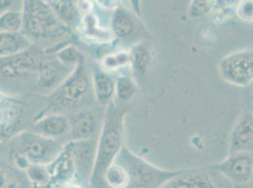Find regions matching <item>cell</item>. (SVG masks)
<instances>
[{
    "label": "cell",
    "mask_w": 253,
    "mask_h": 188,
    "mask_svg": "<svg viewBox=\"0 0 253 188\" xmlns=\"http://www.w3.org/2000/svg\"><path fill=\"white\" fill-rule=\"evenodd\" d=\"M45 105L35 120L49 114L69 116L96 107L92 69L84 58L59 88L44 97ZM34 120V121H35Z\"/></svg>",
    "instance_id": "1"
},
{
    "label": "cell",
    "mask_w": 253,
    "mask_h": 188,
    "mask_svg": "<svg viewBox=\"0 0 253 188\" xmlns=\"http://www.w3.org/2000/svg\"><path fill=\"white\" fill-rule=\"evenodd\" d=\"M22 33L43 53H55L69 41L72 31L59 20L47 1L27 0L23 6Z\"/></svg>",
    "instance_id": "2"
},
{
    "label": "cell",
    "mask_w": 253,
    "mask_h": 188,
    "mask_svg": "<svg viewBox=\"0 0 253 188\" xmlns=\"http://www.w3.org/2000/svg\"><path fill=\"white\" fill-rule=\"evenodd\" d=\"M124 119L125 111L115 100L106 107L103 125L97 139L95 167L89 183L91 188H107L106 170L115 163L124 146Z\"/></svg>",
    "instance_id": "3"
},
{
    "label": "cell",
    "mask_w": 253,
    "mask_h": 188,
    "mask_svg": "<svg viewBox=\"0 0 253 188\" xmlns=\"http://www.w3.org/2000/svg\"><path fill=\"white\" fill-rule=\"evenodd\" d=\"M43 51L36 46L0 59V93L18 98L36 94L37 75Z\"/></svg>",
    "instance_id": "4"
},
{
    "label": "cell",
    "mask_w": 253,
    "mask_h": 188,
    "mask_svg": "<svg viewBox=\"0 0 253 188\" xmlns=\"http://www.w3.org/2000/svg\"><path fill=\"white\" fill-rule=\"evenodd\" d=\"M116 163L126 168V188H162L170 180L180 175L184 169L169 170L156 167L146 159L123 146L116 157Z\"/></svg>",
    "instance_id": "5"
},
{
    "label": "cell",
    "mask_w": 253,
    "mask_h": 188,
    "mask_svg": "<svg viewBox=\"0 0 253 188\" xmlns=\"http://www.w3.org/2000/svg\"><path fill=\"white\" fill-rule=\"evenodd\" d=\"M8 148L13 155L25 157L31 165L49 166L63 153L62 142L41 136L32 130L22 131L8 140Z\"/></svg>",
    "instance_id": "6"
},
{
    "label": "cell",
    "mask_w": 253,
    "mask_h": 188,
    "mask_svg": "<svg viewBox=\"0 0 253 188\" xmlns=\"http://www.w3.org/2000/svg\"><path fill=\"white\" fill-rule=\"evenodd\" d=\"M224 81L235 87H247L253 81V49H243L227 55L218 63Z\"/></svg>",
    "instance_id": "7"
},
{
    "label": "cell",
    "mask_w": 253,
    "mask_h": 188,
    "mask_svg": "<svg viewBox=\"0 0 253 188\" xmlns=\"http://www.w3.org/2000/svg\"><path fill=\"white\" fill-rule=\"evenodd\" d=\"M97 139L67 141L63 151L70 158L75 168V178L82 186L89 185L96 158Z\"/></svg>",
    "instance_id": "8"
},
{
    "label": "cell",
    "mask_w": 253,
    "mask_h": 188,
    "mask_svg": "<svg viewBox=\"0 0 253 188\" xmlns=\"http://www.w3.org/2000/svg\"><path fill=\"white\" fill-rule=\"evenodd\" d=\"M74 69L64 66L52 53L42 54L37 75L36 94L49 95L67 79Z\"/></svg>",
    "instance_id": "9"
},
{
    "label": "cell",
    "mask_w": 253,
    "mask_h": 188,
    "mask_svg": "<svg viewBox=\"0 0 253 188\" xmlns=\"http://www.w3.org/2000/svg\"><path fill=\"white\" fill-rule=\"evenodd\" d=\"M162 188H234V186L214 168L184 169Z\"/></svg>",
    "instance_id": "10"
},
{
    "label": "cell",
    "mask_w": 253,
    "mask_h": 188,
    "mask_svg": "<svg viewBox=\"0 0 253 188\" xmlns=\"http://www.w3.org/2000/svg\"><path fill=\"white\" fill-rule=\"evenodd\" d=\"M104 112L100 113L95 107L67 116L70 140L98 139L103 125Z\"/></svg>",
    "instance_id": "11"
},
{
    "label": "cell",
    "mask_w": 253,
    "mask_h": 188,
    "mask_svg": "<svg viewBox=\"0 0 253 188\" xmlns=\"http://www.w3.org/2000/svg\"><path fill=\"white\" fill-rule=\"evenodd\" d=\"M28 106L19 98L5 97L0 101V141L22 132Z\"/></svg>",
    "instance_id": "12"
},
{
    "label": "cell",
    "mask_w": 253,
    "mask_h": 188,
    "mask_svg": "<svg viewBox=\"0 0 253 188\" xmlns=\"http://www.w3.org/2000/svg\"><path fill=\"white\" fill-rule=\"evenodd\" d=\"M232 185H244L253 177V154H230L224 161L211 166Z\"/></svg>",
    "instance_id": "13"
},
{
    "label": "cell",
    "mask_w": 253,
    "mask_h": 188,
    "mask_svg": "<svg viewBox=\"0 0 253 188\" xmlns=\"http://www.w3.org/2000/svg\"><path fill=\"white\" fill-rule=\"evenodd\" d=\"M91 69L96 103L105 109L114 101L116 94V79L111 73L105 72L99 65L93 64Z\"/></svg>",
    "instance_id": "14"
},
{
    "label": "cell",
    "mask_w": 253,
    "mask_h": 188,
    "mask_svg": "<svg viewBox=\"0 0 253 188\" xmlns=\"http://www.w3.org/2000/svg\"><path fill=\"white\" fill-rule=\"evenodd\" d=\"M230 154H253V119L243 116L232 129Z\"/></svg>",
    "instance_id": "15"
},
{
    "label": "cell",
    "mask_w": 253,
    "mask_h": 188,
    "mask_svg": "<svg viewBox=\"0 0 253 188\" xmlns=\"http://www.w3.org/2000/svg\"><path fill=\"white\" fill-rule=\"evenodd\" d=\"M32 131L59 141V138H69V123L67 116L49 114L34 121ZM70 140V138H69ZM61 142V141H60Z\"/></svg>",
    "instance_id": "16"
},
{
    "label": "cell",
    "mask_w": 253,
    "mask_h": 188,
    "mask_svg": "<svg viewBox=\"0 0 253 188\" xmlns=\"http://www.w3.org/2000/svg\"><path fill=\"white\" fill-rule=\"evenodd\" d=\"M137 21L135 13L131 12L123 6L117 7L111 16V31L118 40H128L133 37L136 31Z\"/></svg>",
    "instance_id": "17"
},
{
    "label": "cell",
    "mask_w": 253,
    "mask_h": 188,
    "mask_svg": "<svg viewBox=\"0 0 253 188\" xmlns=\"http://www.w3.org/2000/svg\"><path fill=\"white\" fill-rule=\"evenodd\" d=\"M25 174L14 166L9 148L0 142V188H20L25 184Z\"/></svg>",
    "instance_id": "18"
},
{
    "label": "cell",
    "mask_w": 253,
    "mask_h": 188,
    "mask_svg": "<svg viewBox=\"0 0 253 188\" xmlns=\"http://www.w3.org/2000/svg\"><path fill=\"white\" fill-rule=\"evenodd\" d=\"M47 3L59 20L65 27L70 29L72 31L73 30L81 27L84 14L80 10L77 1L52 0L47 1Z\"/></svg>",
    "instance_id": "19"
},
{
    "label": "cell",
    "mask_w": 253,
    "mask_h": 188,
    "mask_svg": "<svg viewBox=\"0 0 253 188\" xmlns=\"http://www.w3.org/2000/svg\"><path fill=\"white\" fill-rule=\"evenodd\" d=\"M128 54V67L131 71V76L134 79L144 77L148 73L152 61V55L149 46L145 42H136L129 48Z\"/></svg>",
    "instance_id": "20"
},
{
    "label": "cell",
    "mask_w": 253,
    "mask_h": 188,
    "mask_svg": "<svg viewBox=\"0 0 253 188\" xmlns=\"http://www.w3.org/2000/svg\"><path fill=\"white\" fill-rule=\"evenodd\" d=\"M32 46V42L22 32H0V59L17 55Z\"/></svg>",
    "instance_id": "21"
},
{
    "label": "cell",
    "mask_w": 253,
    "mask_h": 188,
    "mask_svg": "<svg viewBox=\"0 0 253 188\" xmlns=\"http://www.w3.org/2000/svg\"><path fill=\"white\" fill-rule=\"evenodd\" d=\"M81 29L88 40H93L96 42H112L115 38L111 31L101 28L98 25L97 17H95V15L91 12L84 15Z\"/></svg>",
    "instance_id": "22"
},
{
    "label": "cell",
    "mask_w": 253,
    "mask_h": 188,
    "mask_svg": "<svg viewBox=\"0 0 253 188\" xmlns=\"http://www.w3.org/2000/svg\"><path fill=\"white\" fill-rule=\"evenodd\" d=\"M136 80L130 74H120L116 79V97L117 102L124 104L130 101L137 92Z\"/></svg>",
    "instance_id": "23"
},
{
    "label": "cell",
    "mask_w": 253,
    "mask_h": 188,
    "mask_svg": "<svg viewBox=\"0 0 253 188\" xmlns=\"http://www.w3.org/2000/svg\"><path fill=\"white\" fill-rule=\"evenodd\" d=\"M25 175L35 188H50L52 178L47 166L31 165L25 170Z\"/></svg>",
    "instance_id": "24"
},
{
    "label": "cell",
    "mask_w": 253,
    "mask_h": 188,
    "mask_svg": "<svg viewBox=\"0 0 253 188\" xmlns=\"http://www.w3.org/2000/svg\"><path fill=\"white\" fill-rule=\"evenodd\" d=\"M104 183L107 188H126L127 184L126 168L115 162L106 170Z\"/></svg>",
    "instance_id": "25"
},
{
    "label": "cell",
    "mask_w": 253,
    "mask_h": 188,
    "mask_svg": "<svg viewBox=\"0 0 253 188\" xmlns=\"http://www.w3.org/2000/svg\"><path fill=\"white\" fill-rule=\"evenodd\" d=\"M52 54L56 56L60 63H63L64 66L71 69H75L84 58V55L83 52L71 43L65 44L64 46L61 47L59 50Z\"/></svg>",
    "instance_id": "26"
},
{
    "label": "cell",
    "mask_w": 253,
    "mask_h": 188,
    "mask_svg": "<svg viewBox=\"0 0 253 188\" xmlns=\"http://www.w3.org/2000/svg\"><path fill=\"white\" fill-rule=\"evenodd\" d=\"M129 66V54L126 50L110 53L102 59L100 67L107 72H116L124 67Z\"/></svg>",
    "instance_id": "27"
},
{
    "label": "cell",
    "mask_w": 253,
    "mask_h": 188,
    "mask_svg": "<svg viewBox=\"0 0 253 188\" xmlns=\"http://www.w3.org/2000/svg\"><path fill=\"white\" fill-rule=\"evenodd\" d=\"M23 11H13L0 15V32L16 33L22 32Z\"/></svg>",
    "instance_id": "28"
},
{
    "label": "cell",
    "mask_w": 253,
    "mask_h": 188,
    "mask_svg": "<svg viewBox=\"0 0 253 188\" xmlns=\"http://www.w3.org/2000/svg\"><path fill=\"white\" fill-rule=\"evenodd\" d=\"M216 1H201L195 0L191 2L189 15L192 18H200L210 14L214 10Z\"/></svg>",
    "instance_id": "29"
},
{
    "label": "cell",
    "mask_w": 253,
    "mask_h": 188,
    "mask_svg": "<svg viewBox=\"0 0 253 188\" xmlns=\"http://www.w3.org/2000/svg\"><path fill=\"white\" fill-rule=\"evenodd\" d=\"M235 12L242 21H253V0L238 2Z\"/></svg>",
    "instance_id": "30"
},
{
    "label": "cell",
    "mask_w": 253,
    "mask_h": 188,
    "mask_svg": "<svg viewBox=\"0 0 253 188\" xmlns=\"http://www.w3.org/2000/svg\"><path fill=\"white\" fill-rule=\"evenodd\" d=\"M24 1L21 0H0V15L13 11H23Z\"/></svg>",
    "instance_id": "31"
},
{
    "label": "cell",
    "mask_w": 253,
    "mask_h": 188,
    "mask_svg": "<svg viewBox=\"0 0 253 188\" xmlns=\"http://www.w3.org/2000/svg\"><path fill=\"white\" fill-rule=\"evenodd\" d=\"M62 188H84V186H82L80 183L70 182V183L65 184Z\"/></svg>",
    "instance_id": "32"
},
{
    "label": "cell",
    "mask_w": 253,
    "mask_h": 188,
    "mask_svg": "<svg viewBox=\"0 0 253 188\" xmlns=\"http://www.w3.org/2000/svg\"><path fill=\"white\" fill-rule=\"evenodd\" d=\"M5 97H7L5 94H2V93H0V101H2Z\"/></svg>",
    "instance_id": "33"
}]
</instances>
